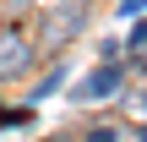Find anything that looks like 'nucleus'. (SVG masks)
<instances>
[{
    "instance_id": "1",
    "label": "nucleus",
    "mask_w": 147,
    "mask_h": 142,
    "mask_svg": "<svg viewBox=\"0 0 147 142\" xmlns=\"http://www.w3.org/2000/svg\"><path fill=\"white\" fill-rule=\"evenodd\" d=\"M93 22V0H49L44 11H38V33H33V44H38V55H60V49H71L76 44V33Z\"/></svg>"
},
{
    "instance_id": "2",
    "label": "nucleus",
    "mask_w": 147,
    "mask_h": 142,
    "mask_svg": "<svg viewBox=\"0 0 147 142\" xmlns=\"http://www.w3.org/2000/svg\"><path fill=\"white\" fill-rule=\"evenodd\" d=\"M33 60H38V44H33L16 22H5V27H0V82L27 77V71H33Z\"/></svg>"
},
{
    "instance_id": "3",
    "label": "nucleus",
    "mask_w": 147,
    "mask_h": 142,
    "mask_svg": "<svg viewBox=\"0 0 147 142\" xmlns=\"http://www.w3.org/2000/svg\"><path fill=\"white\" fill-rule=\"evenodd\" d=\"M125 93V66H115V60H104L98 71H87L82 82H76V104H104V99H120Z\"/></svg>"
},
{
    "instance_id": "4",
    "label": "nucleus",
    "mask_w": 147,
    "mask_h": 142,
    "mask_svg": "<svg viewBox=\"0 0 147 142\" xmlns=\"http://www.w3.org/2000/svg\"><path fill=\"white\" fill-rule=\"evenodd\" d=\"M82 137H87V142H115V137H131V131H125V126H109V120H104V126H87Z\"/></svg>"
},
{
    "instance_id": "5",
    "label": "nucleus",
    "mask_w": 147,
    "mask_h": 142,
    "mask_svg": "<svg viewBox=\"0 0 147 142\" xmlns=\"http://www.w3.org/2000/svg\"><path fill=\"white\" fill-rule=\"evenodd\" d=\"M60 82H65V66H55V71H49V77H44V82L33 88V104H38V99H49V93H55Z\"/></svg>"
},
{
    "instance_id": "6",
    "label": "nucleus",
    "mask_w": 147,
    "mask_h": 142,
    "mask_svg": "<svg viewBox=\"0 0 147 142\" xmlns=\"http://www.w3.org/2000/svg\"><path fill=\"white\" fill-rule=\"evenodd\" d=\"M27 120H33V109H5L0 104V126H27Z\"/></svg>"
},
{
    "instance_id": "7",
    "label": "nucleus",
    "mask_w": 147,
    "mask_h": 142,
    "mask_svg": "<svg viewBox=\"0 0 147 142\" xmlns=\"http://www.w3.org/2000/svg\"><path fill=\"white\" fill-rule=\"evenodd\" d=\"M33 5H38V0H0V11H5V16H27Z\"/></svg>"
},
{
    "instance_id": "8",
    "label": "nucleus",
    "mask_w": 147,
    "mask_h": 142,
    "mask_svg": "<svg viewBox=\"0 0 147 142\" xmlns=\"http://www.w3.org/2000/svg\"><path fill=\"white\" fill-rule=\"evenodd\" d=\"M131 49H136V66H142V60H147V22L131 33Z\"/></svg>"
},
{
    "instance_id": "9",
    "label": "nucleus",
    "mask_w": 147,
    "mask_h": 142,
    "mask_svg": "<svg viewBox=\"0 0 147 142\" xmlns=\"http://www.w3.org/2000/svg\"><path fill=\"white\" fill-rule=\"evenodd\" d=\"M136 11H147V0H120V16H136Z\"/></svg>"
},
{
    "instance_id": "10",
    "label": "nucleus",
    "mask_w": 147,
    "mask_h": 142,
    "mask_svg": "<svg viewBox=\"0 0 147 142\" xmlns=\"http://www.w3.org/2000/svg\"><path fill=\"white\" fill-rule=\"evenodd\" d=\"M136 137H147V126H142V131H136Z\"/></svg>"
},
{
    "instance_id": "11",
    "label": "nucleus",
    "mask_w": 147,
    "mask_h": 142,
    "mask_svg": "<svg viewBox=\"0 0 147 142\" xmlns=\"http://www.w3.org/2000/svg\"><path fill=\"white\" fill-rule=\"evenodd\" d=\"M142 104H147V93H142Z\"/></svg>"
}]
</instances>
